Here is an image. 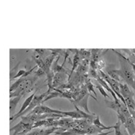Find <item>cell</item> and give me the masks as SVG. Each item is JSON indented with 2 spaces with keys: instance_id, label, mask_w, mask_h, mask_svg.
<instances>
[{
  "instance_id": "obj_1",
  "label": "cell",
  "mask_w": 135,
  "mask_h": 135,
  "mask_svg": "<svg viewBox=\"0 0 135 135\" xmlns=\"http://www.w3.org/2000/svg\"><path fill=\"white\" fill-rule=\"evenodd\" d=\"M116 54H118L119 57V61H120V69L115 70V72L120 76L123 82L126 84L129 88L131 87L133 89L134 88V74L132 69V67L130 64V62L129 60L119 53L118 52L115 51L114 49H112Z\"/></svg>"
},
{
  "instance_id": "obj_2",
  "label": "cell",
  "mask_w": 135,
  "mask_h": 135,
  "mask_svg": "<svg viewBox=\"0 0 135 135\" xmlns=\"http://www.w3.org/2000/svg\"><path fill=\"white\" fill-rule=\"evenodd\" d=\"M37 78L36 76H32V77H26L24 79L22 83L18 86V88L13 92H11L10 98L16 97L18 95L23 96L26 93L30 92V91L33 90V85L36 82Z\"/></svg>"
},
{
  "instance_id": "obj_3",
  "label": "cell",
  "mask_w": 135,
  "mask_h": 135,
  "mask_svg": "<svg viewBox=\"0 0 135 135\" xmlns=\"http://www.w3.org/2000/svg\"><path fill=\"white\" fill-rule=\"evenodd\" d=\"M119 88H120V94L123 97L127 108L135 110V100L133 98L134 95L131 88L125 83L119 84Z\"/></svg>"
},
{
  "instance_id": "obj_4",
  "label": "cell",
  "mask_w": 135,
  "mask_h": 135,
  "mask_svg": "<svg viewBox=\"0 0 135 135\" xmlns=\"http://www.w3.org/2000/svg\"><path fill=\"white\" fill-rule=\"evenodd\" d=\"M33 124H32V123H26V122H23L22 121H21L15 126L11 128V131L12 132L15 130L13 135H25L33 129Z\"/></svg>"
},
{
  "instance_id": "obj_5",
  "label": "cell",
  "mask_w": 135,
  "mask_h": 135,
  "mask_svg": "<svg viewBox=\"0 0 135 135\" xmlns=\"http://www.w3.org/2000/svg\"><path fill=\"white\" fill-rule=\"evenodd\" d=\"M47 95H48V94H47L46 91H45V93H43V94H41V95H37V94H36V95H34L33 99H32V101H31L30 106H29V107H28L21 114L20 117H22V116L27 114V113L31 112L35 107H37V106L41 105V103H42V101H43V99L47 96Z\"/></svg>"
},
{
  "instance_id": "obj_6",
  "label": "cell",
  "mask_w": 135,
  "mask_h": 135,
  "mask_svg": "<svg viewBox=\"0 0 135 135\" xmlns=\"http://www.w3.org/2000/svg\"><path fill=\"white\" fill-rule=\"evenodd\" d=\"M58 114L64 115V111L60 110H56L50 108L49 107H46L43 104H41L35 107L31 112H30V114Z\"/></svg>"
},
{
  "instance_id": "obj_7",
  "label": "cell",
  "mask_w": 135,
  "mask_h": 135,
  "mask_svg": "<svg viewBox=\"0 0 135 135\" xmlns=\"http://www.w3.org/2000/svg\"><path fill=\"white\" fill-rule=\"evenodd\" d=\"M67 72H59L54 74L53 79H52V88L53 89L56 88H60V86L65 84L66 81H68Z\"/></svg>"
},
{
  "instance_id": "obj_8",
  "label": "cell",
  "mask_w": 135,
  "mask_h": 135,
  "mask_svg": "<svg viewBox=\"0 0 135 135\" xmlns=\"http://www.w3.org/2000/svg\"><path fill=\"white\" fill-rule=\"evenodd\" d=\"M36 92H37V91H34L33 92V94H32V95H30L29 97H27L26 98V99L24 101V103H23V104H22V107H21V109L19 110V111L17 113V114H15V115H13L11 118V123H12L15 120H16L17 118H20V115H21V114L30 106V103H31V101H32V99H33V97H34V95H36Z\"/></svg>"
},
{
  "instance_id": "obj_9",
  "label": "cell",
  "mask_w": 135,
  "mask_h": 135,
  "mask_svg": "<svg viewBox=\"0 0 135 135\" xmlns=\"http://www.w3.org/2000/svg\"><path fill=\"white\" fill-rule=\"evenodd\" d=\"M89 96H91L94 99H95L96 101H98V99H97V98H95V97H94V96H92L91 94H88V95H86L81 100H80L78 103H75L76 106L78 105V106H80V107H83L84 109V110H85V112L87 113V114H93V113H91L90 110H89V109H88V98H89Z\"/></svg>"
},
{
  "instance_id": "obj_10",
  "label": "cell",
  "mask_w": 135,
  "mask_h": 135,
  "mask_svg": "<svg viewBox=\"0 0 135 135\" xmlns=\"http://www.w3.org/2000/svg\"><path fill=\"white\" fill-rule=\"evenodd\" d=\"M129 135H135V123L132 117L127 118L124 124Z\"/></svg>"
},
{
  "instance_id": "obj_11",
  "label": "cell",
  "mask_w": 135,
  "mask_h": 135,
  "mask_svg": "<svg viewBox=\"0 0 135 135\" xmlns=\"http://www.w3.org/2000/svg\"><path fill=\"white\" fill-rule=\"evenodd\" d=\"M80 54L78 52V50L76 52V54L73 57V68H72V70L69 73V78H68V81L69 82V80H71L72 78V75L73 74L74 71L77 69L78 66L80 65Z\"/></svg>"
},
{
  "instance_id": "obj_12",
  "label": "cell",
  "mask_w": 135,
  "mask_h": 135,
  "mask_svg": "<svg viewBox=\"0 0 135 135\" xmlns=\"http://www.w3.org/2000/svg\"><path fill=\"white\" fill-rule=\"evenodd\" d=\"M22 95H18L16 97L11 98V100H10V111H11V113H13L15 111V110L17 107V105L19 103L20 99H22Z\"/></svg>"
},
{
  "instance_id": "obj_13",
  "label": "cell",
  "mask_w": 135,
  "mask_h": 135,
  "mask_svg": "<svg viewBox=\"0 0 135 135\" xmlns=\"http://www.w3.org/2000/svg\"><path fill=\"white\" fill-rule=\"evenodd\" d=\"M92 125H94L95 126H97L99 128H101L103 129V130L105 129H113V126H105L100 121V118L99 115H96L95 118L93 119V122H92Z\"/></svg>"
},
{
  "instance_id": "obj_14",
  "label": "cell",
  "mask_w": 135,
  "mask_h": 135,
  "mask_svg": "<svg viewBox=\"0 0 135 135\" xmlns=\"http://www.w3.org/2000/svg\"><path fill=\"white\" fill-rule=\"evenodd\" d=\"M105 103L107 104V106L109 107V108H110V109H112V110H114V111H118V110H119V107H120V103H121V102L119 103H115L114 101H111V100H110V101H108V100H105Z\"/></svg>"
},
{
  "instance_id": "obj_15",
  "label": "cell",
  "mask_w": 135,
  "mask_h": 135,
  "mask_svg": "<svg viewBox=\"0 0 135 135\" xmlns=\"http://www.w3.org/2000/svg\"><path fill=\"white\" fill-rule=\"evenodd\" d=\"M78 52L80 54V56H82L83 59L90 60L91 51H88V50H86V49H80V50H78Z\"/></svg>"
},
{
  "instance_id": "obj_16",
  "label": "cell",
  "mask_w": 135,
  "mask_h": 135,
  "mask_svg": "<svg viewBox=\"0 0 135 135\" xmlns=\"http://www.w3.org/2000/svg\"><path fill=\"white\" fill-rule=\"evenodd\" d=\"M121 122L118 121L114 126H113V129H114V133L115 135H123V133L121 130Z\"/></svg>"
},
{
  "instance_id": "obj_17",
  "label": "cell",
  "mask_w": 135,
  "mask_h": 135,
  "mask_svg": "<svg viewBox=\"0 0 135 135\" xmlns=\"http://www.w3.org/2000/svg\"><path fill=\"white\" fill-rule=\"evenodd\" d=\"M105 61L103 58H100L97 62H96V68H97V69L99 70H102L103 69H104L105 68Z\"/></svg>"
},
{
  "instance_id": "obj_18",
  "label": "cell",
  "mask_w": 135,
  "mask_h": 135,
  "mask_svg": "<svg viewBox=\"0 0 135 135\" xmlns=\"http://www.w3.org/2000/svg\"><path fill=\"white\" fill-rule=\"evenodd\" d=\"M95 87L99 89V91H100V93H101V94H102L105 98H107V97L109 98V95L107 94V92L105 91L104 88H103V87H102V86H101V85H100L97 81H96V84H95Z\"/></svg>"
},
{
  "instance_id": "obj_19",
  "label": "cell",
  "mask_w": 135,
  "mask_h": 135,
  "mask_svg": "<svg viewBox=\"0 0 135 135\" xmlns=\"http://www.w3.org/2000/svg\"><path fill=\"white\" fill-rule=\"evenodd\" d=\"M26 72H27V70H25V69H20V70L18 72V73H17L15 76H14L11 79V80H14V79H17V78H18V79H19L20 77L23 76Z\"/></svg>"
},
{
  "instance_id": "obj_20",
  "label": "cell",
  "mask_w": 135,
  "mask_h": 135,
  "mask_svg": "<svg viewBox=\"0 0 135 135\" xmlns=\"http://www.w3.org/2000/svg\"><path fill=\"white\" fill-rule=\"evenodd\" d=\"M89 76L91 78H93V79L96 80L97 77L99 76V74H98V73H97L96 70L92 69H90V70H89Z\"/></svg>"
},
{
  "instance_id": "obj_21",
  "label": "cell",
  "mask_w": 135,
  "mask_h": 135,
  "mask_svg": "<svg viewBox=\"0 0 135 135\" xmlns=\"http://www.w3.org/2000/svg\"><path fill=\"white\" fill-rule=\"evenodd\" d=\"M45 73L44 72V70H42V69H38L37 71L35 72L34 76H36L37 78H39L40 76H43V75H45Z\"/></svg>"
},
{
  "instance_id": "obj_22",
  "label": "cell",
  "mask_w": 135,
  "mask_h": 135,
  "mask_svg": "<svg viewBox=\"0 0 135 135\" xmlns=\"http://www.w3.org/2000/svg\"><path fill=\"white\" fill-rule=\"evenodd\" d=\"M128 110H129V112L133 120H135V110H133V109H130V108H128Z\"/></svg>"
}]
</instances>
